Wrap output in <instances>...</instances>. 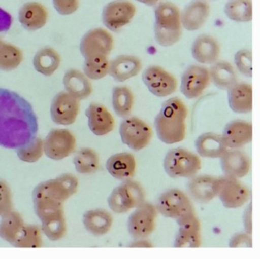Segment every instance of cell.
Segmentation results:
<instances>
[{"mask_svg": "<svg viewBox=\"0 0 260 259\" xmlns=\"http://www.w3.org/2000/svg\"><path fill=\"white\" fill-rule=\"evenodd\" d=\"M38 131L31 105L17 93L0 88V146L17 150L36 138Z\"/></svg>", "mask_w": 260, "mask_h": 259, "instance_id": "1", "label": "cell"}, {"mask_svg": "<svg viewBox=\"0 0 260 259\" xmlns=\"http://www.w3.org/2000/svg\"><path fill=\"white\" fill-rule=\"evenodd\" d=\"M188 109L183 100L174 97L162 104L154 120L156 133L160 141L177 144L186 138Z\"/></svg>", "mask_w": 260, "mask_h": 259, "instance_id": "2", "label": "cell"}, {"mask_svg": "<svg viewBox=\"0 0 260 259\" xmlns=\"http://www.w3.org/2000/svg\"><path fill=\"white\" fill-rule=\"evenodd\" d=\"M182 23L179 8L171 2H160L154 9V33L161 47L177 44L182 36Z\"/></svg>", "mask_w": 260, "mask_h": 259, "instance_id": "3", "label": "cell"}, {"mask_svg": "<svg viewBox=\"0 0 260 259\" xmlns=\"http://www.w3.org/2000/svg\"><path fill=\"white\" fill-rule=\"evenodd\" d=\"M156 208L164 217L175 220L177 225L197 215L187 195L177 189L164 192L157 199Z\"/></svg>", "mask_w": 260, "mask_h": 259, "instance_id": "4", "label": "cell"}, {"mask_svg": "<svg viewBox=\"0 0 260 259\" xmlns=\"http://www.w3.org/2000/svg\"><path fill=\"white\" fill-rule=\"evenodd\" d=\"M163 166L170 177L192 178L201 170L202 161L200 155L182 147H176L166 154Z\"/></svg>", "mask_w": 260, "mask_h": 259, "instance_id": "5", "label": "cell"}, {"mask_svg": "<svg viewBox=\"0 0 260 259\" xmlns=\"http://www.w3.org/2000/svg\"><path fill=\"white\" fill-rule=\"evenodd\" d=\"M145 202V192L143 187L136 181H123L108 196L110 209L116 214H125L135 209Z\"/></svg>", "mask_w": 260, "mask_h": 259, "instance_id": "6", "label": "cell"}, {"mask_svg": "<svg viewBox=\"0 0 260 259\" xmlns=\"http://www.w3.org/2000/svg\"><path fill=\"white\" fill-rule=\"evenodd\" d=\"M79 187L77 177L64 173L56 179L38 184L33 192V198H47L62 202L76 194Z\"/></svg>", "mask_w": 260, "mask_h": 259, "instance_id": "7", "label": "cell"}, {"mask_svg": "<svg viewBox=\"0 0 260 259\" xmlns=\"http://www.w3.org/2000/svg\"><path fill=\"white\" fill-rule=\"evenodd\" d=\"M122 142L132 150L139 152L146 147L152 138L151 128L138 117H127L120 126Z\"/></svg>", "mask_w": 260, "mask_h": 259, "instance_id": "8", "label": "cell"}, {"mask_svg": "<svg viewBox=\"0 0 260 259\" xmlns=\"http://www.w3.org/2000/svg\"><path fill=\"white\" fill-rule=\"evenodd\" d=\"M157 212L156 207L147 202L135 208L128 218L129 235L136 240L149 237L155 230Z\"/></svg>", "mask_w": 260, "mask_h": 259, "instance_id": "9", "label": "cell"}, {"mask_svg": "<svg viewBox=\"0 0 260 259\" xmlns=\"http://www.w3.org/2000/svg\"><path fill=\"white\" fill-rule=\"evenodd\" d=\"M142 79L148 91L157 97H166L177 89V79L159 65L147 67L142 75Z\"/></svg>", "mask_w": 260, "mask_h": 259, "instance_id": "10", "label": "cell"}, {"mask_svg": "<svg viewBox=\"0 0 260 259\" xmlns=\"http://www.w3.org/2000/svg\"><path fill=\"white\" fill-rule=\"evenodd\" d=\"M136 14V6L132 2L114 0L104 7L102 22L108 30L117 32L129 24Z\"/></svg>", "mask_w": 260, "mask_h": 259, "instance_id": "11", "label": "cell"}, {"mask_svg": "<svg viewBox=\"0 0 260 259\" xmlns=\"http://www.w3.org/2000/svg\"><path fill=\"white\" fill-rule=\"evenodd\" d=\"M76 147V137L69 129H53L44 141V154L53 161L65 159L73 153Z\"/></svg>", "mask_w": 260, "mask_h": 259, "instance_id": "12", "label": "cell"}, {"mask_svg": "<svg viewBox=\"0 0 260 259\" xmlns=\"http://www.w3.org/2000/svg\"><path fill=\"white\" fill-rule=\"evenodd\" d=\"M114 48L112 35L104 28H94L87 32L80 41L79 50L84 59L93 56H108Z\"/></svg>", "mask_w": 260, "mask_h": 259, "instance_id": "13", "label": "cell"}, {"mask_svg": "<svg viewBox=\"0 0 260 259\" xmlns=\"http://www.w3.org/2000/svg\"><path fill=\"white\" fill-rule=\"evenodd\" d=\"M211 82L209 69L203 65H192L182 75L180 91L189 100L200 97Z\"/></svg>", "mask_w": 260, "mask_h": 259, "instance_id": "14", "label": "cell"}, {"mask_svg": "<svg viewBox=\"0 0 260 259\" xmlns=\"http://www.w3.org/2000/svg\"><path fill=\"white\" fill-rule=\"evenodd\" d=\"M80 100L67 92L58 93L52 100L50 117L56 124L70 126L76 121L80 108Z\"/></svg>", "mask_w": 260, "mask_h": 259, "instance_id": "15", "label": "cell"}, {"mask_svg": "<svg viewBox=\"0 0 260 259\" xmlns=\"http://www.w3.org/2000/svg\"><path fill=\"white\" fill-rule=\"evenodd\" d=\"M218 196L226 208L236 209L249 202L250 191L236 178L224 176L220 177Z\"/></svg>", "mask_w": 260, "mask_h": 259, "instance_id": "16", "label": "cell"}, {"mask_svg": "<svg viewBox=\"0 0 260 259\" xmlns=\"http://www.w3.org/2000/svg\"><path fill=\"white\" fill-rule=\"evenodd\" d=\"M88 127L94 135L104 136L114 130L115 120L104 105L92 103L85 110Z\"/></svg>", "mask_w": 260, "mask_h": 259, "instance_id": "17", "label": "cell"}, {"mask_svg": "<svg viewBox=\"0 0 260 259\" xmlns=\"http://www.w3.org/2000/svg\"><path fill=\"white\" fill-rule=\"evenodd\" d=\"M221 135L228 149H239L251 142L253 126L244 120H232L226 125Z\"/></svg>", "mask_w": 260, "mask_h": 259, "instance_id": "18", "label": "cell"}, {"mask_svg": "<svg viewBox=\"0 0 260 259\" xmlns=\"http://www.w3.org/2000/svg\"><path fill=\"white\" fill-rule=\"evenodd\" d=\"M220 160L224 176L241 179L250 173L251 161L245 152L238 149L228 150Z\"/></svg>", "mask_w": 260, "mask_h": 259, "instance_id": "19", "label": "cell"}, {"mask_svg": "<svg viewBox=\"0 0 260 259\" xmlns=\"http://www.w3.org/2000/svg\"><path fill=\"white\" fill-rule=\"evenodd\" d=\"M188 191L191 197L199 203L206 204L218 196L220 177L200 176L193 177L188 183Z\"/></svg>", "mask_w": 260, "mask_h": 259, "instance_id": "20", "label": "cell"}, {"mask_svg": "<svg viewBox=\"0 0 260 259\" xmlns=\"http://www.w3.org/2000/svg\"><path fill=\"white\" fill-rule=\"evenodd\" d=\"M191 54L199 63L212 65L221 54L219 43L214 36L201 34L196 38L191 47Z\"/></svg>", "mask_w": 260, "mask_h": 259, "instance_id": "21", "label": "cell"}, {"mask_svg": "<svg viewBox=\"0 0 260 259\" xmlns=\"http://www.w3.org/2000/svg\"><path fill=\"white\" fill-rule=\"evenodd\" d=\"M210 15V6L206 0H192L180 12L182 26L188 31L201 28Z\"/></svg>", "mask_w": 260, "mask_h": 259, "instance_id": "22", "label": "cell"}, {"mask_svg": "<svg viewBox=\"0 0 260 259\" xmlns=\"http://www.w3.org/2000/svg\"><path fill=\"white\" fill-rule=\"evenodd\" d=\"M229 107L235 114H250L253 109V88L247 82H236L228 89Z\"/></svg>", "mask_w": 260, "mask_h": 259, "instance_id": "23", "label": "cell"}, {"mask_svg": "<svg viewBox=\"0 0 260 259\" xmlns=\"http://www.w3.org/2000/svg\"><path fill=\"white\" fill-rule=\"evenodd\" d=\"M106 169L116 179L128 180L136 174V160L134 155L129 152L115 154L108 158Z\"/></svg>", "mask_w": 260, "mask_h": 259, "instance_id": "24", "label": "cell"}, {"mask_svg": "<svg viewBox=\"0 0 260 259\" xmlns=\"http://www.w3.org/2000/svg\"><path fill=\"white\" fill-rule=\"evenodd\" d=\"M140 59L131 55H120L110 62L109 75L118 82H124L137 76L142 70Z\"/></svg>", "mask_w": 260, "mask_h": 259, "instance_id": "25", "label": "cell"}, {"mask_svg": "<svg viewBox=\"0 0 260 259\" xmlns=\"http://www.w3.org/2000/svg\"><path fill=\"white\" fill-rule=\"evenodd\" d=\"M18 19L26 30L35 31L47 24L48 12L41 3L30 2L21 6L18 12Z\"/></svg>", "mask_w": 260, "mask_h": 259, "instance_id": "26", "label": "cell"}, {"mask_svg": "<svg viewBox=\"0 0 260 259\" xmlns=\"http://www.w3.org/2000/svg\"><path fill=\"white\" fill-rule=\"evenodd\" d=\"M62 82L66 91L79 100L88 98L93 91L89 78L76 68H70L66 71Z\"/></svg>", "mask_w": 260, "mask_h": 259, "instance_id": "27", "label": "cell"}, {"mask_svg": "<svg viewBox=\"0 0 260 259\" xmlns=\"http://www.w3.org/2000/svg\"><path fill=\"white\" fill-rule=\"evenodd\" d=\"M175 248H198L201 246V225L197 215L178 225Z\"/></svg>", "mask_w": 260, "mask_h": 259, "instance_id": "28", "label": "cell"}, {"mask_svg": "<svg viewBox=\"0 0 260 259\" xmlns=\"http://www.w3.org/2000/svg\"><path fill=\"white\" fill-rule=\"evenodd\" d=\"M82 222L88 233L94 237H102L111 231L114 217L106 210L98 208L86 211L84 214Z\"/></svg>", "mask_w": 260, "mask_h": 259, "instance_id": "29", "label": "cell"}, {"mask_svg": "<svg viewBox=\"0 0 260 259\" xmlns=\"http://www.w3.org/2000/svg\"><path fill=\"white\" fill-rule=\"evenodd\" d=\"M195 147L198 155L205 158H221L228 151L222 135L214 132L200 135L196 140Z\"/></svg>", "mask_w": 260, "mask_h": 259, "instance_id": "30", "label": "cell"}, {"mask_svg": "<svg viewBox=\"0 0 260 259\" xmlns=\"http://www.w3.org/2000/svg\"><path fill=\"white\" fill-rule=\"evenodd\" d=\"M61 57L57 51L52 47H44L35 53L33 65L40 74L51 76L59 68Z\"/></svg>", "mask_w": 260, "mask_h": 259, "instance_id": "31", "label": "cell"}, {"mask_svg": "<svg viewBox=\"0 0 260 259\" xmlns=\"http://www.w3.org/2000/svg\"><path fill=\"white\" fill-rule=\"evenodd\" d=\"M209 72L211 81L220 89L228 90L237 82L235 68L227 61H216L211 65Z\"/></svg>", "mask_w": 260, "mask_h": 259, "instance_id": "32", "label": "cell"}, {"mask_svg": "<svg viewBox=\"0 0 260 259\" xmlns=\"http://www.w3.org/2000/svg\"><path fill=\"white\" fill-rule=\"evenodd\" d=\"M24 226V220L21 214L16 211H11L2 217L0 237L7 243L13 245Z\"/></svg>", "mask_w": 260, "mask_h": 259, "instance_id": "33", "label": "cell"}, {"mask_svg": "<svg viewBox=\"0 0 260 259\" xmlns=\"http://www.w3.org/2000/svg\"><path fill=\"white\" fill-rule=\"evenodd\" d=\"M134 105V95L126 86H117L112 91V106L114 112L121 118H127Z\"/></svg>", "mask_w": 260, "mask_h": 259, "instance_id": "34", "label": "cell"}, {"mask_svg": "<svg viewBox=\"0 0 260 259\" xmlns=\"http://www.w3.org/2000/svg\"><path fill=\"white\" fill-rule=\"evenodd\" d=\"M73 164L76 171L80 174H92L99 170L100 157L94 149L84 147L76 153Z\"/></svg>", "mask_w": 260, "mask_h": 259, "instance_id": "35", "label": "cell"}, {"mask_svg": "<svg viewBox=\"0 0 260 259\" xmlns=\"http://www.w3.org/2000/svg\"><path fill=\"white\" fill-rule=\"evenodd\" d=\"M224 15L231 21L245 23L252 21L253 4L251 0H229L224 6Z\"/></svg>", "mask_w": 260, "mask_h": 259, "instance_id": "36", "label": "cell"}, {"mask_svg": "<svg viewBox=\"0 0 260 259\" xmlns=\"http://www.w3.org/2000/svg\"><path fill=\"white\" fill-rule=\"evenodd\" d=\"M22 51L16 46L0 41V70L16 69L23 61Z\"/></svg>", "mask_w": 260, "mask_h": 259, "instance_id": "37", "label": "cell"}, {"mask_svg": "<svg viewBox=\"0 0 260 259\" xmlns=\"http://www.w3.org/2000/svg\"><path fill=\"white\" fill-rule=\"evenodd\" d=\"M108 56H100L85 59L83 72L91 80H100L109 75Z\"/></svg>", "mask_w": 260, "mask_h": 259, "instance_id": "38", "label": "cell"}, {"mask_svg": "<svg viewBox=\"0 0 260 259\" xmlns=\"http://www.w3.org/2000/svg\"><path fill=\"white\" fill-rule=\"evenodd\" d=\"M42 230L38 225H24L12 246L17 248H40L42 246Z\"/></svg>", "mask_w": 260, "mask_h": 259, "instance_id": "39", "label": "cell"}, {"mask_svg": "<svg viewBox=\"0 0 260 259\" xmlns=\"http://www.w3.org/2000/svg\"><path fill=\"white\" fill-rule=\"evenodd\" d=\"M42 233L51 241H58L63 238L67 233L65 214L53 216L41 222Z\"/></svg>", "mask_w": 260, "mask_h": 259, "instance_id": "40", "label": "cell"}, {"mask_svg": "<svg viewBox=\"0 0 260 259\" xmlns=\"http://www.w3.org/2000/svg\"><path fill=\"white\" fill-rule=\"evenodd\" d=\"M44 153V141L38 137L26 145L17 149L18 158L26 163L37 162L41 159Z\"/></svg>", "mask_w": 260, "mask_h": 259, "instance_id": "41", "label": "cell"}, {"mask_svg": "<svg viewBox=\"0 0 260 259\" xmlns=\"http://www.w3.org/2000/svg\"><path fill=\"white\" fill-rule=\"evenodd\" d=\"M235 64L237 69L243 76L251 78L253 76V57L248 49H241L235 55Z\"/></svg>", "mask_w": 260, "mask_h": 259, "instance_id": "42", "label": "cell"}, {"mask_svg": "<svg viewBox=\"0 0 260 259\" xmlns=\"http://www.w3.org/2000/svg\"><path fill=\"white\" fill-rule=\"evenodd\" d=\"M13 211L12 190L6 181L0 179V217Z\"/></svg>", "mask_w": 260, "mask_h": 259, "instance_id": "43", "label": "cell"}, {"mask_svg": "<svg viewBox=\"0 0 260 259\" xmlns=\"http://www.w3.org/2000/svg\"><path fill=\"white\" fill-rule=\"evenodd\" d=\"M53 7L61 15L75 13L79 7V0H52Z\"/></svg>", "mask_w": 260, "mask_h": 259, "instance_id": "44", "label": "cell"}, {"mask_svg": "<svg viewBox=\"0 0 260 259\" xmlns=\"http://www.w3.org/2000/svg\"><path fill=\"white\" fill-rule=\"evenodd\" d=\"M252 238L250 234L247 232L238 233L231 238L229 246L232 248H251Z\"/></svg>", "mask_w": 260, "mask_h": 259, "instance_id": "45", "label": "cell"}, {"mask_svg": "<svg viewBox=\"0 0 260 259\" xmlns=\"http://www.w3.org/2000/svg\"><path fill=\"white\" fill-rule=\"evenodd\" d=\"M12 24V15L4 9L0 8V33L9 30Z\"/></svg>", "mask_w": 260, "mask_h": 259, "instance_id": "46", "label": "cell"}, {"mask_svg": "<svg viewBox=\"0 0 260 259\" xmlns=\"http://www.w3.org/2000/svg\"><path fill=\"white\" fill-rule=\"evenodd\" d=\"M244 220V226L245 228L246 232L251 234L252 233V206L250 205L248 208L246 209L245 212L243 217Z\"/></svg>", "mask_w": 260, "mask_h": 259, "instance_id": "47", "label": "cell"}, {"mask_svg": "<svg viewBox=\"0 0 260 259\" xmlns=\"http://www.w3.org/2000/svg\"><path fill=\"white\" fill-rule=\"evenodd\" d=\"M131 247H152V245L147 240H137L129 245Z\"/></svg>", "mask_w": 260, "mask_h": 259, "instance_id": "48", "label": "cell"}, {"mask_svg": "<svg viewBox=\"0 0 260 259\" xmlns=\"http://www.w3.org/2000/svg\"><path fill=\"white\" fill-rule=\"evenodd\" d=\"M136 1L142 3V4L147 6H154L157 3H160V0H136Z\"/></svg>", "mask_w": 260, "mask_h": 259, "instance_id": "49", "label": "cell"}, {"mask_svg": "<svg viewBox=\"0 0 260 259\" xmlns=\"http://www.w3.org/2000/svg\"><path fill=\"white\" fill-rule=\"evenodd\" d=\"M0 41H1V40H0Z\"/></svg>", "mask_w": 260, "mask_h": 259, "instance_id": "50", "label": "cell"}]
</instances>
